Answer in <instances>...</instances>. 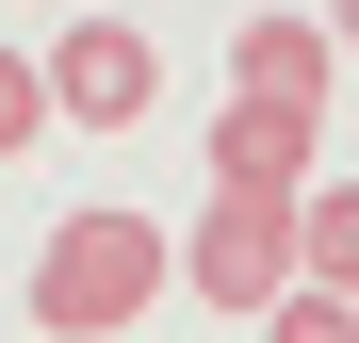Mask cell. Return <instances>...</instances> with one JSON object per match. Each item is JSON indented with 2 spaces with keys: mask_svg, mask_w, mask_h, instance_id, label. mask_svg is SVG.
Instances as JSON below:
<instances>
[{
  "mask_svg": "<svg viewBox=\"0 0 359 343\" xmlns=\"http://www.w3.org/2000/svg\"><path fill=\"white\" fill-rule=\"evenodd\" d=\"M163 278H180V246H163L147 213H66L33 246V327L49 343H114L131 311H163Z\"/></svg>",
  "mask_w": 359,
  "mask_h": 343,
  "instance_id": "1",
  "label": "cell"
},
{
  "mask_svg": "<svg viewBox=\"0 0 359 343\" xmlns=\"http://www.w3.org/2000/svg\"><path fill=\"white\" fill-rule=\"evenodd\" d=\"M33 82H49V131H147V98H163V49L131 17H66L33 49Z\"/></svg>",
  "mask_w": 359,
  "mask_h": 343,
  "instance_id": "2",
  "label": "cell"
},
{
  "mask_svg": "<svg viewBox=\"0 0 359 343\" xmlns=\"http://www.w3.org/2000/svg\"><path fill=\"white\" fill-rule=\"evenodd\" d=\"M180 278H196V311H245V327H262V311L294 295V213H278V196H212L196 229H180Z\"/></svg>",
  "mask_w": 359,
  "mask_h": 343,
  "instance_id": "3",
  "label": "cell"
},
{
  "mask_svg": "<svg viewBox=\"0 0 359 343\" xmlns=\"http://www.w3.org/2000/svg\"><path fill=\"white\" fill-rule=\"evenodd\" d=\"M311 147H327V114H278V98H229L212 114V196H311Z\"/></svg>",
  "mask_w": 359,
  "mask_h": 343,
  "instance_id": "4",
  "label": "cell"
},
{
  "mask_svg": "<svg viewBox=\"0 0 359 343\" xmlns=\"http://www.w3.org/2000/svg\"><path fill=\"white\" fill-rule=\"evenodd\" d=\"M229 82H245V98H278V114H327L343 49H327V17H245V49H229Z\"/></svg>",
  "mask_w": 359,
  "mask_h": 343,
  "instance_id": "5",
  "label": "cell"
},
{
  "mask_svg": "<svg viewBox=\"0 0 359 343\" xmlns=\"http://www.w3.org/2000/svg\"><path fill=\"white\" fill-rule=\"evenodd\" d=\"M294 295H343L359 311V180H311V196H294Z\"/></svg>",
  "mask_w": 359,
  "mask_h": 343,
  "instance_id": "6",
  "label": "cell"
},
{
  "mask_svg": "<svg viewBox=\"0 0 359 343\" xmlns=\"http://www.w3.org/2000/svg\"><path fill=\"white\" fill-rule=\"evenodd\" d=\"M33 131H49V82H33V49H0V163H17Z\"/></svg>",
  "mask_w": 359,
  "mask_h": 343,
  "instance_id": "7",
  "label": "cell"
},
{
  "mask_svg": "<svg viewBox=\"0 0 359 343\" xmlns=\"http://www.w3.org/2000/svg\"><path fill=\"white\" fill-rule=\"evenodd\" d=\"M262 343H359V311H343V295H278V311H262Z\"/></svg>",
  "mask_w": 359,
  "mask_h": 343,
  "instance_id": "8",
  "label": "cell"
},
{
  "mask_svg": "<svg viewBox=\"0 0 359 343\" xmlns=\"http://www.w3.org/2000/svg\"><path fill=\"white\" fill-rule=\"evenodd\" d=\"M327 49H359V0H327Z\"/></svg>",
  "mask_w": 359,
  "mask_h": 343,
  "instance_id": "9",
  "label": "cell"
},
{
  "mask_svg": "<svg viewBox=\"0 0 359 343\" xmlns=\"http://www.w3.org/2000/svg\"><path fill=\"white\" fill-rule=\"evenodd\" d=\"M66 17H82V0H66Z\"/></svg>",
  "mask_w": 359,
  "mask_h": 343,
  "instance_id": "10",
  "label": "cell"
}]
</instances>
